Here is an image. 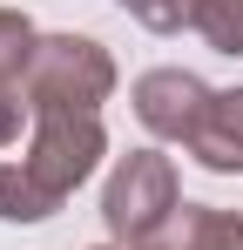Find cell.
Wrapping results in <instances>:
<instances>
[{
	"mask_svg": "<svg viewBox=\"0 0 243 250\" xmlns=\"http://www.w3.org/2000/svg\"><path fill=\"white\" fill-rule=\"evenodd\" d=\"M108 156L101 115H34L14 163H0V223H47Z\"/></svg>",
	"mask_w": 243,
	"mask_h": 250,
	"instance_id": "obj_1",
	"label": "cell"
},
{
	"mask_svg": "<svg viewBox=\"0 0 243 250\" xmlns=\"http://www.w3.org/2000/svg\"><path fill=\"white\" fill-rule=\"evenodd\" d=\"M115 54L95 34H40L27 61V108L34 115H101L115 95Z\"/></svg>",
	"mask_w": 243,
	"mask_h": 250,
	"instance_id": "obj_2",
	"label": "cell"
},
{
	"mask_svg": "<svg viewBox=\"0 0 243 250\" xmlns=\"http://www.w3.org/2000/svg\"><path fill=\"white\" fill-rule=\"evenodd\" d=\"M176 209H182L176 156H162V149H128V156H115L108 183H101V223H108V244L142 250Z\"/></svg>",
	"mask_w": 243,
	"mask_h": 250,
	"instance_id": "obj_3",
	"label": "cell"
},
{
	"mask_svg": "<svg viewBox=\"0 0 243 250\" xmlns=\"http://www.w3.org/2000/svg\"><path fill=\"white\" fill-rule=\"evenodd\" d=\"M209 102H216V88L202 82L196 68H149V75H135V88H128L135 122L149 128L156 142H176V149H189V142H196Z\"/></svg>",
	"mask_w": 243,
	"mask_h": 250,
	"instance_id": "obj_4",
	"label": "cell"
},
{
	"mask_svg": "<svg viewBox=\"0 0 243 250\" xmlns=\"http://www.w3.org/2000/svg\"><path fill=\"white\" fill-rule=\"evenodd\" d=\"M40 27L20 14V7H0V149L20 142V128H34V108H27V61H34Z\"/></svg>",
	"mask_w": 243,
	"mask_h": 250,
	"instance_id": "obj_5",
	"label": "cell"
},
{
	"mask_svg": "<svg viewBox=\"0 0 243 250\" xmlns=\"http://www.w3.org/2000/svg\"><path fill=\"white\" fill-rule=\"evenodd\" d=\"M182 156H196L209 176H243V82L237 88H216V102H209V115H202V128H196V142H189Z\"/></svg>",
	"mask_w": 243,
	"mask_h": 250,
	"instance_id": "obj_6",
	"label": "cell"
},
{
	"mask_svg": "<svg viewBox=\"0 0 243 250\" xmlns=\"http://www.w3.org/2000/svg\"><path fill=\"white\" fill-rule=\"evenodd\" d=\"M142 250H243V216L216 203H182Z\"/></svg>",
	"mask_w": 243,
	"mask_h": 250,
	"instance_id": "obj_7",
	"label": "cell"
},
{
	"mask_svg": "<svg viewBox=\"0 0 243 250\" xmlns=\"http://www.w3.org/2000/svg\"><path fill=\"white\" fill-rule=\"evenodd\" d=\"M189 34L202 47H216V54H243V0H196Z\"/></svg>",
	"mask_w": 243,
	"mask_h": 250,
	"instance_id": "obj_8",
	"label": "cell"
},
{
	"mask_svg": "<svg viewBox=\"0 0 243 250\" xmlns=\"http://www.w3.org/2000/svg\"><path fill=\"white\" fill-rule=\"evenodd\" d=\"M115 7L135 21V27H149V34H182L196 0H115Z\"/></svg>",
	"mask_w": 243,
	"mask_h": 250,
	"instance_id": "obj_9",
	"label": "cell"
},
{
	"mask_svg": "<svg viewBox=\"0 0 243 250\" xmlns=\"http://www.w3.org/2000/svg\"><path fill=\"white\" fill-rule=\"evenodd\" d=\"M88 250H128V244H88Z\"/></svg>",
	"mask_w": 243,
	"mask_h": 250,
	"instance_id": "obj_10",
	"label": "cell"
}]
</instances>
